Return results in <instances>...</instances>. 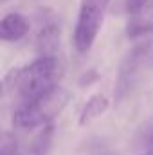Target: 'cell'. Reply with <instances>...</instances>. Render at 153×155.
I'll return each instance as SVG.
<instances>
[{
    "mask_svg": "<svg viewBox=\"0 0 153 155\" xmlns=\"http://www.w3.org/2000/svg\"><path fill=\"white\" fill-rule=\"evenodd\" d=\"M94 81H97V72H96V71H88L86 74H83V76H81L79 85H81V87H85V85L88 87V85H90V83H94Z\"/></svg>",
    "mask_w": 153,
    "mask_h": 155,
    "instance_id": "30bf717a",
    "label": "cell"
},
{
    "mask_svg": "<svg viewBox=\"0 0 153 155\" xmlns=\"http://www.w3.org/2000/svg\"><path fill=\"white\" fill-rule=\"evenodd\" d=\"M2 2H7V0H2Z\"/></svg>",
    "mask_w": 153,
    "mask_h": 155,
    "instance_id": "9a60e30c",
    "label": "cell"
},
{
    "mask_svg": "<svg viewBox=\"0 0 153 155\" xmlns=\"http://www.w3.org/2000/svg\"><path fill=\"white\" fill-rule=\"evenodd\" d=\"M141 155H153V150H148V152H144V153H141Z\"/></svg>",
    "mask_w": 153,
    "mask_h": 155,
    "instance_id": "4fadbf2b",
    "label": "cell"
},
{
    "mask_svg": "<svg viewBox=\"0 0 153 155\" xmlns=\"http://www.w3.org/2000/svg\"><path fill=\"white\" fill-rule=\"evenodd\" d=\"M63 76V63L58 56H40L22 69H13L4 78L5 92L16 96L20 105H25L41 94L60 87Z\"/></svg>",
    "mask_w": 153,
    "mask_h": 155,
    "instance_id": "6da1fadb",
    "label": "cell"
},
{
    "mask_svg": "<svg viewBox=\"0 0 153 155\" xmlns=\"http://www.w3.org/2000/svg\"><path fill=\"white\" fill-rule=\"evenodd\" d=\"M146 0H126V11L130 13V11H133V9H137L141 4H144Z\"/></svg>",
    "mask_w": 153,
    "mask_h": 155,
    "instance_id": "8fae6325",
    "label": "cell"
},
{
    "mask_svg": "<svg viewBox=\"0 0 153 155\" xmlns=\"http://www.w3.org/2000/svg\"><path fill=\"white\" fill-rule=\"evenodd\" d=\"M148 150H153V134L150 135V139H148Z\"/></svg>",
    "mask_w": 153,
    "mask_h": 155,
    "instance_id": "7c38bea8",
    "label": "cell"
},
{
    "mask_svg": "<svg viewBox=\"0 0 153 155\" xmlns=\"http://www.w3.org/2000/svg\"><path fill=\"white\" fill-rule=\"evenodd\" d=\"M150 45L151 41L146 40V41H141L137 43L121 61L119 65V72H117V79H115V103H121L133 88L135 81H137V74H139V69L141 65L144 63V60L148 58V52H150Z\"/></svg>",
    "mask_w": 153,
    "mask_h": 155,
    "instance_id": "277c9868",
    "label": "cell"
},
{
    "mask_svg": "<svg viewBox=\"0 0 153 155\" xmlns=\"http://www.w3.org/2000/svg\"><path fill=\"white\" fill-rule=\"evenodd\" d=\"M29 31V22L20 13H7L0 22V38L4 41H18Z\"/></svg>",
    "mask_w": 153,
    "mask_h": 155,
    "instance_id": "52a82bcc",
    "label": "cell"
},
{
    "mask_svg": "<svg viewBox=\"0 0 153 155\" xmlns=\"http://www.w3.org/2000/svg\"><path fill=\"white\" fill-rule=\"evenodd\" d=\"M27 155H36V153H33V152H29V153H27Z\"/></svg>",
    "mask_w": 153,
    "mask_h": 155,
    "instance_id": "5bb4252c",
    "label": "cell"
},
{
    "mask_svg": "<svg viewBox=\"0 0 153 155\" xmlns=\"http://www.w3.org/2000/svg\"><path fill=\"white\" fill-rule=\"evenodd\" d=\"M18 150H20V144L15 134L5 132L0 141V155H18Z\"/></svg>",
    "mask_w": 153,
    "mask_h": 155,
    "instance_id": "9c48e42d",
    "label": "cell"
},
{
    "mask_svg": "<svg viewBox=\"0 0 153 155\" xmlns=\"http://www.w3.org/2000/svg\"><path fill=\"white\" fill-rule=\"evenodd\" d=\"M108 4L110 0H81L77 22L74 27V47L77 49V52L85 54L92 49L97 33L103 25Z\"/></svg>",
    "mask_w": 153,
    "mask_h": 155,
    "instance_id": "3957f363",
    "label": "cell"
},
{
    "mask_svg": "<svg viewBox=\"0 0 153 155\" xmlns=\"http://www.w3.org/2000/svg\"><path fill=\"white\" fill-rule=\"evenodd\" d=\"M70 97H72V94L67 88L56 87V88L41 94L36 99H33L25 105H20L13 112V124L22 130H33L38 126L45 128L65 110Z\"/></svg>",
    "mask_w": 153,
    "mask_h": 155,
    "instance_id": "7a4b0ae2",
    "label": "cell"
},
{
    "mask_svg": "<svg viewBox=\"0 0 153 155\" xmlns=\"http://www.w3.org/2000/svg\"><path fill=\"white\" fill-rule=\"evenodd\" d=\"M108 107H110V101H108L106 96H103V94H94V96L83 105V108H81V112H79V124L85 126L86 123H90V121L97 119L99 116H103V114L108 110Z\"/></svg>",
    "mask_w": 153,
    "mask_h": 155,
    "instance_id": "ba28073f",
    "label": "cell"
},
{
    "mask_svg": "<svg viewBox=\"0 0 153 155\" xmlns=\"http://www.w3.org/2000/svg\"><path fill=\"white\" fill-rule=\"evenodd\" d=\"M128 38H139L153 35V0H146L137 9L128 13L126 24Z\"/></svg>",
    "mask_w": 153,
    "mask_h": 155,
    "instance_id": "5b68a950",
    "label": "cell"
},
{
    "mask_svg": "<svg viewBox=\"0 0 153 155\" xmlns=\"http://www.w3.org/2000/svg\"><path fill=\"white\" fill-rule=\"evenodd\" d=\"M56 18H47L40 24L36 35V49L40 56H56V49L60 47V25L54 22Z\"/></svg>",
    "mask_w": 153,
    "mask_h": 155,
    "instance_id": "8992f818",
    "label": "cell"
}]
</instances>
